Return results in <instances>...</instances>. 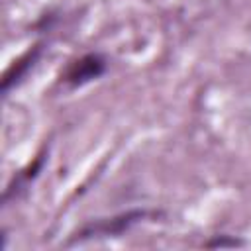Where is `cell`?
<instances>
[{
  "label": "cell",
  "instance_id": "obj_5",
  "mask_svg": "<svg viewBox=\"0 0 251 251\" xmlns=\"http://www.w3.org/2000/svg\"><path fill=\"white\" fill-rule=\"evenodd\" d=\"M245 241L235 237V235H227V233H220V235H214L212 239H208L204 243V247L208 249H216V247H243Z\"/></svg>",
  "mask_w": 251,
  "mask_h": 251
},
{
  "label": "cell",
  "instance_id": "obj_4",
  "mask_svg": "<svg viewBox=\"0 0 251 251\" xmlns=\"http://www.w3.org/2000/svg\"><path fill=\"white\" fill-rule=\"evenodd\" d=\"M45 161H47V149L43 147V149L35 155V159H33L27 167H24L20 173H16V176L10 180V184H8L6 190H4L2 202H4V204H10L12 200H18V198L29 188V184L39 176V173H41Z\"/></svg>",
  "mask_w": 251,
  "mask_h": 251
},
{
  "label": "cell",
  "instance_id": "obj_3",
  "mask_svg": "<svg viewBox=\"0 0 251 251\" xmlns=\"http://www.w3.org/2000/svg\"><path fill=\"white\" fill-rule=\"evenodd\" d=\"M43 49H45V43L43 41H37L35 45H31L25 53H22L10 67L8 71L4 73V78H2V96H8L16 86H20L25 76L33 71V67L39 63L41 55H43Z\"/></svg>",
  "mask_w": 251,
  "mask_h": 251
},
{
  "label": "cell",
  "instance_id": "obj_1",
  "mask_svg": "<svg viewBox=\"0 0 251 251\" xmlns=\"http://www.w3.org/2000/svg\"><path fill=\"white\" fill-rule=\"evenodd\" d=\"M163 216L157 210H145V208H131L120 214H114L110 218H98V220H90L86 224H82L75 233H71V237L65 241V247L71 245H78L84 241H92V239H106V237H120L124 233H127L131 227H135L137 224L149 220V218H157Z\"/></svg>",
  "mask_w": 251,
  "mask_h": 251
},
{
  "label": "cell",
  "instance_id": "obj_2",
  "mask_svg": "<svg viewBox=\"0 0 251 251\" xmlns=\"http://www.w3.org/2000/svg\"><path fill=\"white\" fill-rule=\"evenodd\" d=\"M106 71H108L106 55H102L100 51H90L67 65V69L61 73V82L67 88H78L100 78Z\"/></svg>",
  "mask_w": 251,
  "mask_h": 251
}]
</instances>
